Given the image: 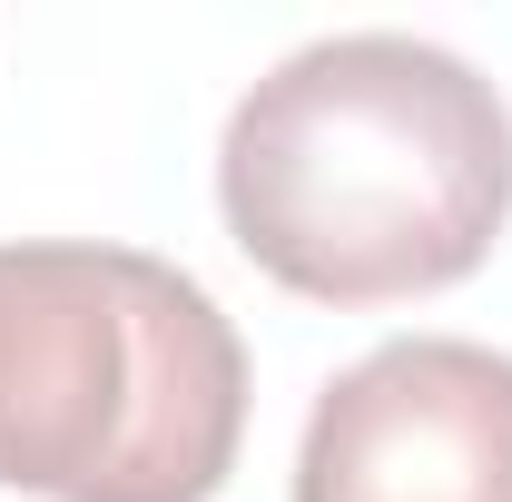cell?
Returning <instances> with one entry per match:
<instances>
[{"instance_id": "1", "label": "cell", "mask_w": 512, "mask_h": 502, "mask_svg": "<svg viewBox=\"0 0 512 502\" xmlns=\"http://www.w3.org/2000/svg\"><path fill=\"white\" fill-rule=\"evenodd\" d=\"M217 207L286 296H444L512 217V109L473 60L414 30H335L237 99Z\"/></svg>"}, {"instance_id": "2", "label": "cell", "mask_w": 512, "mask_h": 502, "mask_svg": "<svg viewBox=\"0 0 512 502\" xmlns=\"http://www.w3.org/2000/svg\"><path fill=\"white\" fill-rule=\"evenodd\" d=\"M247 443V345L148 247H0V493L217 502Z\"/></svg>"}, {"instance_id": "3", "label": "cell", "mask_w": 512, "mask_h": 502, "mask_svg": "<svg viewBox=\"0 0 512 502\" xmlns=\"http://www.w3.org/2000/svg\"><path fill=\"white\" fill-rule=\"evenodd\" d=\"M296 502H512V355L394 335L316 394Z\"/></svg>"}]
</instances>
